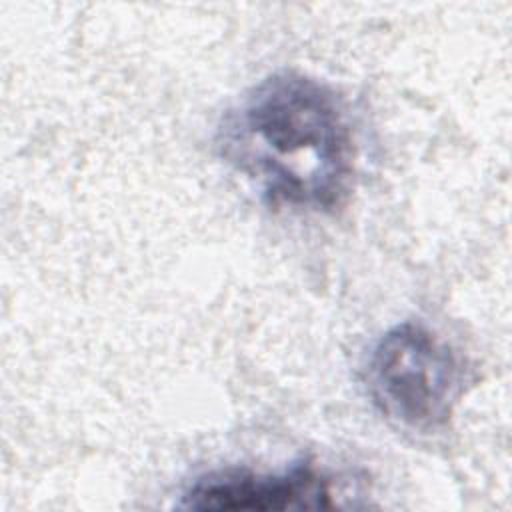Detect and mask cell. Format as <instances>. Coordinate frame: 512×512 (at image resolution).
I'll use <instances>...</instances> for the list:
<instances>
[{
    "label": "cell",
    "mask_w": 512,
    "mask_h": 512,
    "mask_svg": "<svg viewBox=\"0 0 512 512\" xmlns=\"http://www.w3.org/2000/svg\"><path fill=\"white\" fill-rule=\"evenodd\" d=\"M214 142L274 208L332 212L354 188L350 110L332 86L304 72L280 70L248 88L222 114Z\"/></svg>",
    "instance_id": "cell-1"
},
{
    "label": "cell",
    "mask_w": 512,
    "mask_h": 512,
    "mask_svg": "<svg viewBox=\"0 0 512 512\" xmlns=\"http://www.w3.org/2000/svg\"><path fill=\"white\" fill-rule=\"evenodd\" d=\"M466 382L464 356L418 320L398 322L378 336L362 366L372 406L392 424L424 434L448 424Z\"/></svg>",
    "instance_id": "cell-2"
},
{
    "label": "cell",
    "mask_w": 512,
    "mask_h": 512,
    "mask_svg": "<svg viewBox=\"0 0 512 512\" xmlns=\"http://www.w3.org/2000/svg\"><path fill=\"white\" fill-rule=\"evenodd\" d=\"M338 480L302 460L278 472L226 468L198 476L182 494L190 510H316L338 506Z\"/></svg>",
    "instance_id": "cell-3"
}]
</instances>
